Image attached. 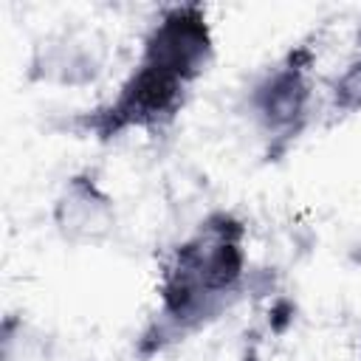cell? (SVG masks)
I'll return each mask as SVG.
<instances>
[{
	"label": "cell",
	"instance_id": "6da1fadb",
	"mask_svg": "<svg viewBox=\"0 0 361 361\" xmlns=\"http://www.w3.org/2000/svg\"><path fill=\"white\" fill-rule=\"evenodd\" d=\"M214 59V31L200 3H175L158 11L141 39L133 71L116 96L87 113L73 127L99 141L118 138L130 130L161 133L189 102L192 87Z\"/></svg>",
	"mask_w": 361,
	"mask_h": 361
},
{
	"label": "cell",
	"instance_id": "277c9868",
	"mask_svg": "<svg viewBox=\"0 0 361 361\" xmlns=\"http://www.w3.org/2000/svg\"><path fill=\"white\" fill-rule=\"evenodd\" d=\"M51 220L56 234L71 245H96L104 243L118 223L116 200L107 195V189L99 183L96 172L82 169L59 186Z\"/></svg>",
	"mask_w": 361,
	"mask_h": 361
},
{
	"label": "cell",
	"instance_id": "7a4b0ae2",
	"mask_svg": "<svg viewBox=\"0 0 361 361\" xmlns=\"http://www.w3.org/2000/svg\"><path fill=\"white\" fill-rule=\"evenodd\" d=\"M245 274V223L231 212H212L161 262L158 310L141 338L144 353L183 341L226 313L240 296Z\"/></svg>",
	"mask_w": 361,
	"mask_h": 361
},
{
	"label": "cell",
	"instance_id": "5b68a950",
	"mask_svg": "<svg viewBox=\"0 0 361 361\" xmlns=\"http://www.w3.org/2000/svg\"><path fill=\"white\" fill-rule=\"evenodd\" d=\"M99 71H102V59L96 48L73 34L42 39L28 62V76L34 82H51V85H85L96 79Z\"/></svg>",
	"mask_w": 361,
	"mask_h": 361
},
{
	"label": "cell",
	"instance_id": "3957f363",
	"mask_svg": "<svg viewBox=\"0 0 361 361\" xmlns=\"http://www.w3.org/2000/svg\"><path fill=\"white\" fill-rule=\"evenodd\" d=\"M313 62L310 42L293 45L248 90V110L259 133L271 141V152H282L305 130L313 102Z\"/></svg>",
	"mask_w": 361,
	"mask_h": 361
},
{
	"label": "cell",
	"instance_id": "52a82bcc",
	"mask_svg": "<svg viewBox=\"0 0 361 361\" xmlns=\"http://www.w3.org/2000/svg\"><path fill=\"white\" fill-rule=\"evenodd\" d=\"M330 96H333V107L341 113H358L361 110V42H358L355 59L344 68L341 76H336Z\"/></svg>",
	"mask_w": 361,
	"mask_h": 361
},
{
	"label": "cell",
	"instance_id": "8992f818",
	"mask_svg": "<svg viewBox=\"0 0 361 361\" xmlns=\"http://www.w3.org/2000/svg\"><path fill=\"white\" fill-rule=\"evenodd\" d=\"M0 361H54V338L23 313L0 322Z\"/></svg>",
	"mask_w": 361,
	"mask_h": 361
}]
</instances>
